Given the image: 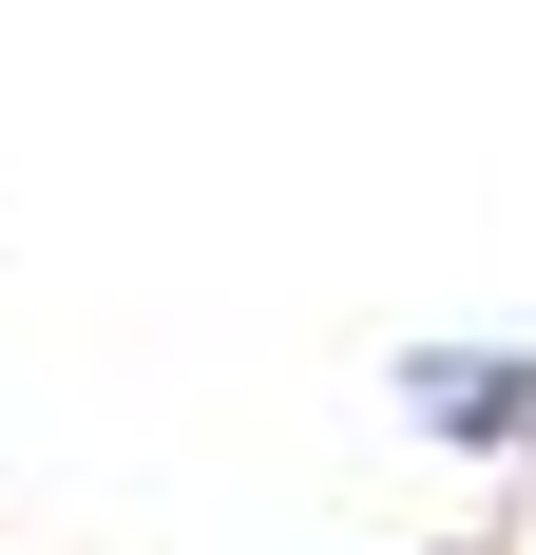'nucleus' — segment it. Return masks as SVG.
<instances>
[{"label":"nucleus","instance_id":"1","mask_svg":"<svg viewBox=\"0 0 536 555\" xmlns=\"http://www.w3.org/2000/svg\"><path fill=\"white\" fill-rule=\"evenodd\" d=\"M403 422H422V441L536 460V345H422V364H403Z\"/></svg>","mask_w":536,"mask_h":555},{"label":"nucleus","instance_id":"2","mask_svg":"<svg viewBox=\"0 0 536 555\" xmlns=\"http://www.w3.org/2000/svg\"><path fill=\"white\" fill-rule=\"evenodd\" d=\"M441 555H480V537H441Z\"/></svg>","mask_w":536,"mask_h":555}]
</instances>
